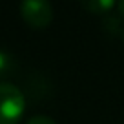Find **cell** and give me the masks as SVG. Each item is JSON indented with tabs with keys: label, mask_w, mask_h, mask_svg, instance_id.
Returning a JSON list of instances; mask_svg holds the SVG:
<instances>
[{
	"label": "cell",
	"mask_w": 124,
	"mask_h": 124,
	"mask_svg": "<svg viewBox=\"0 0 124 124\" xmlns=\"http://www.w3.org/2000/svg\"><path fill=\"white\" fill-rule=\"evenodd\" d=\"M26 99L18 86L0 82V124H16L24 115Z\"/></svg>",
	"instance_id": "obj_1"
},
{
	"label": "cell",
	"mask_w": 124,
	"mask_h": 124,
	"mask_svg": "<svg viewBox=\"0 0 124 124\" xmlns=\"http://www.w3.org/2000/svg\"><path fill=\"white\" fill-rule=\"evenodd\" d=\"M20 15L29 27L44 29L53 20V8H51L49 0H22Z\"/></svg>",
	"instance_id": "obj_2"
},
{
	"label": "cell",
	"mask_w": 124,
	"mask_h": 124,
	"mask_svg": "<svg viewBox=\"0 0 124 124\" xmlns=\"http://www.w3.org/2000/svg\"><path fill=\"white\" fill-rule=\"evenodd\" d=\"M78 4L84 9H88L89 13L101 15V13H106L113 8L115 0H78Z\"/></svg>",
	"instance_id": "obj_3"
},
{
	"label": "cell",
	"mask_w": 124,
	"mask_h": 124,
	"mask_svg": "<svg viewBox=\"0 0 124 124\" xmlns=\"http://www.w3.org/2000/svg\"><path fill=\"white\" fill-rule=\"evenodd\" d=\"M13 73V58L0 49V78H6Z\"/></svg>",
	"instance_id": "obj_4"
},
{
	"label": "cell",
	"mask_w": 124,
	"mask_h": 124,
	"mask_svg": "<svg viewBox=\"0 0 124 124\" xmlns=\"http://www.w3.org/2000/svg\"><path fill=\"white\" fill-rule=\"evenodd\" d=\"M27 124H57L51 117H46V115H35L31 117L29 120H27Z\"/></svg>",
	"instance_id": "obj_5"
},
{
	"label": "cell",
	"mask_w": 124,
	"mask_h": 124,
	"mask_svg": "<svg viewBox=\"0 0 124 124\" xmlns=\"http://www.w3.org/2000/svg\"><path fill=\"white\" fill-rule=\"evenodd\" d=\"M117 6H119V13L124 16V0H117Z\"/></svg>",
	"instance_id": "obj_6"
},
{
	"label": "cell",
	"mask_w": 124,
	"mask_h": 124,
	"mask_svg": "<svg viewBox=\"0 0 124 124\" xmlns=\"http://www.w3.org/2000/svg\"><path fill=\"white\" fill-rule=\"evenodd\" d=\"M122 39H124V29H122Z\"/></svg>",
	"instance_id": "obj_7"
}]
</instances>
